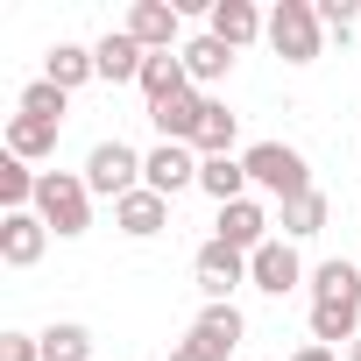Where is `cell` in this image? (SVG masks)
Returning a JSON list of instances; mask_svg holds the SVG:
<instances>
[{
  "label": "cell",
  "instance_id": "obj_1",
  "mask_svg": "<svg viewBox=\"0 0 361 361\" xmlns=\"http://www.w3.org/2000/svg\"><path fill=\"white\" fill-rule=\"evenodd\" d=\"M312 340L319 347L361 340V262H319L312 269Z\"/></svg>",
  "mask_w": 361,
  "mask_h": 361
},
{
  "label": "cell",
  "instance_id": "obj_2",
  "mask_svg": "<svg viewBox=\"0 0 361 361\" xmlns=\"http://www.w3.org/2000/svg\"><path fill=\"white\" fill-rule=\"evenodd\" d=\"M241 163H248V185H255V192H269L276 206H290V199L319 192V185H312V163H305L290 142H255Z\"/></svg>",
  "mask_w": 361,
  "mask_h": 361
},
{
  "label": "cell",
  "instance_id": "obj_3",
  "mask_svg": "<svg viewBox=\"0 0 361 361\" xmlns=\"http://www.w3.org/2000/svg\"><path fill=\"white\" fill-rule=\"evenodd\" d=\"M36 213H43V227H50L57 241H78V234L92 227V185H85V177H71V170H43Z\"/></svg>",
  "mask_w": 361,
  "mask_h": 361
},
{
  "label": "cell",
  "instance_id": "obj_4",
  "mask_svg": "<svg viewBox=\"0 0 361 361\" xmlns=\"http://www.w3.org/2000/svg\"><path fill=\"white\" fill-rule=\"evenodd\" d=\"M269 50L283 64H312L326 50V22H319V0H276L269 8Z\"/></svg>",
  "mask_w": 361,
  "mask_h": 361
},
{
  "label": "cell",
  "instance_id": "obj_5",
  "mask_svg": "<svg viewBox=\"0 0 361 361\" xmlns=\"http://www.w3.org/2000/svg\"><path fill=\"white\" fill-rule=\"evenodd\" d=\"M85 185L99 192V199H128V192H142V156L114 135V142H92V156H85Z\"/></svg>",
  "mask_w": 361,
  "mask_h": 361
},
{
  "label": "cell",
  "instance_id": "obj_6",
  "mask_svg": "<svg viewBox=\"0 0 361 361\" xmlns=\"http://www.w3.org/2000/svg\"><path fill=\"white\" fill-rule=\"evenodd\" d=\"M192 269H199V290H206V305H234V290L248 283V255L241 248H227L220 234L192 255Z\"/></svg>",
  "mask_w": 361,
  "mask_h": 361
},
{
  "label": "cell",
  "instance_id": "obj_7",
  "mask_svg": "<svg viewBox=\"0 0 361 361\" xmlns=\"http://www.w3.org/2000/svg\"><path fill=\"white\" fill-rule=\"evenodd\" d=\"M199 149H185V142H156L149 156H142V185L149 192H163V199H177L185 185H199Z\"/></svg>",
  "mask_w": 361,
  "mask_h": 361
},
{
  "label": "cell",
  "instance_id": "obj_8",
  "mask_svg": "<svg viewBox=\"0 0 361 361\" xmlns=\"http://www.w3.org/2000/svg\"><path fill=\"white\" fill-rule=\"evenodd\" d=\"M248 283L255 290H269V298H283V290H298L305 283V262H298V248L276 234V241H262L255 255H248Z\"/></svg>",
  "mask_w": 361,
  "mask_h": 361
},
{
  "label": "cell",
  "instance_id": "obj_9",
  "mask_svg": "<svg viewBox=\"0 0 361 361\" xmlns=\"http://www.w3.org/2000/svg\"><path fill=\"white\" fill-rule=\"evenodd\" d=\"M43 248H50L43 213H0V262H8V269H36Z\"/></svg>",
  "mask_w": 361,
  "mask_h": 361
},
{
  "label": "cell",
  "instance_id": "obj_10",
  "mask_svg": "<svg viewBox=\"0 0 361 361\" xmlns=\"http://www.w3.org/2000/svg\"><path fill=\"white\" fill-rule=\"evenodd\" d=\"M128 36H135L149 57L185 50V43H177V8H170V0H135V8H128Z\"/></svg>",
  "mask_w": 361,
  "mask_h": 361
},
{
  "label": "cell",
  "instance_id": "obj_11",
  "mask_svg": "<svg viewBox=\"0 0 361 361\" xmlns=\"http://www.w3.org/2000/svg\"><path fill=\"white\" fill-rule=\"evenodd\" d=\"M92 64H99V78H106V85H128V78L142 85V64H149V50H142L128 29H106V36L92 43Z\"/></svg>",
  "mask_w": 361,
  "mask_h": 361
},
{
  "label": "cell",
  "instance_id": "obj_12",
  "mask_svg": "<svg viewBox=\"0 0 361 361\" xmlns=\"http://www.w3.org/2000/svg\"><path fill=\"white\" fill-rule=\"evenodd\" d=\"M269 227H276V220L262 213V199H234V206H220V241L241 248V255H255L262 241H276Z\"/></svg>",
  "mask_w": 361,
  "mask_h": 361
},
{
  "label": "cell",
  "instance_id": "obj_13",
  "mask_svg": "<svg viewBox=\"0 0 361 361\" xmlns=\"http://www.w3.org/2000/svg\"><path fill=\"white\" fill-rule=\"evenodd\" d=\"M206 106H213V99L192 85V92H177V99L149 106V121H156V135H163V142H185V149H192V142H199V121H206Z\"/></svg>",
  "mask_w": 361,
  "mask_h": 361
},
{
  "label": "cell",
  "instance_id": "obj_14",
  "mask_svg": "<svg viewBox=\"0 0 361 361\" xmlns=\"http://www.w3.org/2000/svg\"><path fill=\"white\" fill-rule=\"evenodd\" d=\"M192 340H199L213 361H227V354L248 340V319H241V305H206V312H199V326H192Z\"/></svg>",
  "mask_w": 361,
  "mask_h": 361
},
{
  "label": "cell",
  "instance_id": "obj_15",
  "mask_svg": "<svg viewBox=\"0 0 361 361\" xmlns=\"http://www.w3.org/2000/svg\"><path fill=\"white\" fill-rule=\"evenodd\" d=\"M206 22H213V36H220L227 50H248L255 36H269V15H255L248 0H213V8H206Z\"/></svg>",
  "mask_w": 361,
  "mask_h": 361
},
{
  "label": "cell",
  "instance_id": "obj_16",
  "mask_svg": "<svg viewBox=\"0 0 361 361\" xmlns=\"http://www.w3.org/2000/svg\"><path fill=\"white\" fill-rule=\"evenodd\" d=\"M114 227H121V234H135V241H149V234H163V227H170V199L142 185V192H128V199L114 206Z\"/></svg>",
  "mask_w": 361,
  "mask_h": 361
},
{
  "label": "cell",
  "instance_id": "obj_17",
  "mask_svg": "<svg viewBox=\"0 0 361 361\" xmlns=\"http://www.w3.org/2000/svg\"><path fill=\"white\" fill-rule=\"evenodd\" d=\"M199 192L220 199V206L248 199V163H241V156H206V163H199Z\"/></svg>",
  "mask_w": 361,
  "mask_h": 361
},
{
  "label": "cell",
  "instance_id": "obj_18",
  "mask_svg": "<svg viewBox=\"0 0 361 361\" xmlns=\"http://www.w3.org/2000/svg\"><path fill=\"white\" fill-rule=\"evenodd\" d=\"M177 57H185V71H192V85H213V78H227L234 71V50L206 29V36H192L185 50H177Z\"/></svg>",
  "mask_w": 361,
  "mask_h": 361
},
{
  "label": "cell",
  "instance_id": "obj_19",
  "mask_svg": "<svg viewBox=\"0 0 361 361\" xmlns=\"http://www.w3.org/2000/svg\"><path fill=\"white\" fill-rule=\"evenodd\" d=\"M142 92H149V106H163V99H177V92H192V71H185V57H177V50L149 57V64H142Z\"/></svg>",
  "mask_w": 361,
  "mask_h": 361
},
{
  "label": "cell",
  "instance_id": "obj_20",
  "mask_svg": "<svg viewBox=\"0 0 361 361\" xmlns=\"http://www.w3.org/2000/svg\"><path fill=\"white\" fill-rule=\"evenodd\" d=\"M43 78H50V85H64V92H78L85 78H99L92 43H57V50H50V64H43Z\"/></svg>",
  "mask_w": 361,
  "mask_h": 361
},
{
  "label": "cell",
  "instance_id": "obj_21",
  "mask_svg": "<svg viewBox=\"0 0 361 361\" xmlns=\"http://www.w3.org/2000/svg\"><path fill=\"white\" fill-rule=\"evenodd\" d=\"M326 220H333V199H326V192H305V199L276 206V227H283V241H305V234H319Z\"/></svg>",
  "mask_w": 361,
  "mask_h": 361
},
{
  "label": "cell",
  "instance_id": "obj_22",
  "mask_svg": "<svg viewBox=\"0 0 361 361\" xmlns=\"http://www.w3.org/2000/svg\"><path fill=\"white\" fill-rule=\"evenodd\" d=\"M50 149H57V128H50V121H29V114L8 121V156L36 163V156H50Z\"/></svg>",
  "mask_w": 361,
  "mask_h": 361
},
{
  "label": "cell",
  "instance_id": "obj_23",
  "mask_svg": "<svg viewBox=\"0 0 361 361\" xmlns=\"http://www.w3.org/2000/svg\"><path fill=\"white\" fill-rule=\"evenodd\" d=\"M234 135H241V121L213 99V106H206V121H199V142H192V149H199V156H234Z\"/></svg>",
  "mask_w": 361,
  "mask_h": 361
},
{
  "label": "cell",
  "instance_id": "obj_24",
  "mask_svg": "<svg viewBox=\"0 0 361 361\" xmlns=\"http://www.w3.org/2000/svg\"><path fill=\"white\" fill-rule=\"evenodd\" d=\"M64 106H71V92H64V85H50V78H36V85L22 92V114H29V121H50V128H64Z\"/></svg>",
  "mask_w": 361,
  "mask_h": 361
},
{
  "label": "cell",
  "instance_id": "obj_25",
  "mask_svg": "<svg viewBox=\"0 0 361 361\" xmlns=\"http://www.w3.org/2000/svg\"><path fill=\"white\" fill-rule=\"evenodd\" d=\"M43 361H92V333L71 326V319L50 326V333H43Z\"/></svg>",
  "mask_w": 361,
  "mask_h": 361
},
{
  "label": "cell",
  "instance_id": "obj_26",
  "mask_svg": "<svg viewBox=\"0 0 361 361\" xmlns=\"http://www.w3.org/2000/svg\"><path fill=\"white\" fill-rule=\"evenodd\" d=\"M354 15H361L354 0H319V22H326V36H340V43H347V29H354Z\"/></svg>",
  "mask_w": 361,
  "mask_h": 361
},
{
  "label": "cell",
  "instance_id": "obj_27",
  "mask_svg": "<svg viewBox=\"0 0 361 361\" xmlns=\"http://www.w3.org/2000/svg\"><path fill=\"white\" fill-rule=\"evenodd\" d=\"M0 361H43V333H0Z\"/></svg>",
  "mask_w": 361,
  "mask_h": 361
},
{
  "label": "cell",
  "instance_id": "obj_28",
  "mask_svg": "<svg viewBox=\"0 0 361 361\" xmlns=\"http://www.w3.org/2000/svg\"><path fill=\"white\" fill-rule=\"evenodd\" d=\"M170 361H213V354H206V347H199V340L185 333V340H177V347H170Z\"/></svg>",
  "mask_w": 361,
  "mask_h": 361
},
{
  "label": "cell",
  "instance_id": "obj_29",
  "mask_svg": "<svg viewBox=\"0 0 361 361\" xmlns=\"http://www.w3.org/2000/svg\"><path fill=\"white\" fill-rule=\"evenodd\" d=\"M290 361H340V347H319V340H305V347H298Z\"/></svg>",
  "mask_w": 361,
  "mask_h": 361
},
{
  "label": "cell",
  "instance_id": "obj_30",
  "mask_svg": "<svg viewBox=\"0 0 361 361\" xmlns=\"http://www.w3.org/2000/svg\"><path fill=\"white\" fill-rule=\"evenodd\" d=\"M347 361H361V340H354V347H347Z\"/></svg>",
  "mask_w": 361,
  "mask_h": 361
}]
</instances>
